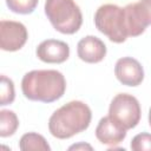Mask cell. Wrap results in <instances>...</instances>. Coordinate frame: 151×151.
I'll return each instance as SVG.
<instances>
[{"instance_id":"6da1fadb","label":"cell","mask_w":151,"mask_h":151,"mask_svg":"<svg viewBox=\"0 0 151 151\" xmlns=\"http://www.w3.org/2000/svg\"><path fill=\"white\" fill-rule=\"evenodd\" d=\"M21 90L29 100L53 103L64 96L66 80L57 70H33L22 77Z\"/></svg>"},{"instance_id":"7a4b0ae2","label":"cell","mask_w":151,"mask_h":151,"mask_svg":"<svg viewBox=\"0 0 151 151\" xmlns=\"http://www.w3.org/2000/svg\"><path fill=\"white\" fill-rule=\"evenodd\" d=\"M92 112L87 104L72 100L55 110L48 120L51 134L58 139H67L85 131L91 123Z\"/></svg>"},{"instance_id":"3957f363","label":"cell","mask_w":151,"mask_h":151,"mask_svg":"<svg viewBox=\"0 0 151 151\" xmlns=\"http://www.w3.org/2000/svg\"><path fill=\"white\" fill-rule=\"evenodd\" d=\"M45 14L55 31L74 34L83 24V14L74 0H46Z\"/></svg>"},{"instance_id":"277c9868","label":"cell","mask_w":151,"mask_h":151,"mask_svg":"<svg viewBox=\"0 0 151 151\" xmlns=\"http://www.w3.org/2000/svg\"><path fill=\"white\" fill-rule=\"evenodd\" d=\"M94 25L99 32L116 44L124 42L129 37L125 11L117 5L106 4L100 6L94 14Z\"/></svg>"},{"instance_id":"5b68a950","label":"cell","mask_w":151,"mask_h":151,"mask_svg":"<svg viewBox=\"0 0 151 151\" xmlns=\"http://www.w3.org/2000/svg\"><path fill=\"white\" fill-rule=\"evenodd\" d=\"M140 114L142 110L138 99L129 93L117 94L109 107V117L126 131L138 125Z\"/></svg>"},{"instance_id":"8992f818","label":"cell","mask_w":151,"mask_h":151,"mask_svg":"<svg viewBox=\"0 0 151 151\" xmlns=\"http://www.w3.org/2000/svg\"><path fill=\"white\" fill-rule=\"evenodd\" d=\"M129 37H138L151 25V0H139L124 7Z\"/></svg>"},{"instance_id":"52a82bcc","label":"cell","mask_w":151,"mask_h":151,"mask_svg":"<svg viewBox=\"0 0 151 151\" xmlns=\"http://www.w3.org/2000/svg\"><path fill=\"white\" fill-rule=\"evenodd\" d=\"M28 33L24 24L13 20H1L0 22V47L4 51L15 52L27 41Z\"/></svg>"},{"instance_id":"ba28073f","label":"cell","mask_w":151,"mask_h":151,"mask_svg":"<svg viewBox=\"0 0 151 151\" xmlns=\"http://www.w3.org/2000/svg\"><path fill=\"white\" fill-rule=\"evenodd\" d=\"M117 79L126 86H138L144 79V70L140 63L131 57H123L117 60L114 66Z\"/></svg>"},{"instance_id":"9c48e42d","label":"cell","mask_w":151,"mask_h":151,"mask_svg":"<svg viewBox=\"0 0 151 151\" xmlns=\"http://www.w3.org/2000/svg\"><path fill=\"white\" fill-rule=\"evenodd\" d=\"M37 57L48 64H61L70 57V47L66 42L55 39H47L37 47Z\"/></svg>"},{"instance_id":"30bf717a","label":"cell","mask_w":151,"mask_h":151,"mask_svg":"<svg viewBox=\"0 0 151 151\" xmlns=\"http://www.w3.org/2000/svg\"><path fill=\"white\" fill-rule=\"evenodd\" d=\"M78 57L88 64H96L101 61L106 55L105 44L94 35H87L79 40L77 45Z\"/></svg>"},{"instance_id":"8fae6325","label":"cell","mask_w":151,"mask_h":151,"mask_svg":"<svg viewBox=\"0 0 151 151\" xmlns=\"http://www.w3.org/2000/svg\"><path fill=\"white\" fill-rule=\"evenodd\" d=\"M96 137L101 144L114 146L125 139L126 130L106 116L99 120L96 127Z\"/></svg>"},{"instance_id":"7c38bea8","label":"cell","mask_w":151,"mask_h":151,"mask_svg":"<svg viewBox=\"0 0 151 151\" xmlns=\"http://www.w3.org/2000/svg\"><path fill=\"white\" fill-rule=\"evenodd\" d=\"M19 147L22 151H50L51 147L46 139L35 132H28L25 133L19 142Z\"/></svg>"},{"instance_id":"4fadbf2b","label":"cell","mask_w":151,"mask_h":151,"mask_svg":"<svg viewBox=\"0 0 151 151\" xmlns=\"http://www.w3.org/2000/svg\"><path fill=\"white\" fill-rule=\"evenodd\" d=\"M19 126V119L17 114L11 110L0 111V136L9 137L15 133Z\"/></svg>"},{"instance_id":"5bb4252c","label":"cell","mask_w":151,"mask_h":151,"mask_svg":"<svg viewBox=\"0 0 151 151\" xmlns=\"http://www.w3.org/2000/svg\"><path fill=\"white\" fill-rule=\"evenodd\" d=\"M39 0H6L7 7L18 14H31L38 6Z\"/></svg>"},{"instance_id":"9a60e30c","label":"cell","mask_w":151,"mask_h":151,"mask_svg":"<svg viewBox=\"0 0 151 151\" xmlns=\"http://www.w3.org/2000/svg\"><path fill=\"white\" fill-rule=\"evenodd\" d=\"M0 105H8L14 101L15 91L13 81L6 76H1V85H0Z\"/></svg>"},{"instance_id":"2e32d148","label":"cell","mask_w":151,"mask_h":151,"mask_svg":"<svg viewBox=\"0 0 151 151\" xmlns=\"http://www.w3.org/2000/svg\"><path fill=\"white\" fill-rule=\"evenodd\" d=\"M130 146L134 151H151V134L143 132L134 136Z\"/></svg>"},{"instance_id":"e0dca14e","label":"cell","mask_w":151,"mask_h":151,"mask_svg":"<svg viewBox=\"0 0 151 151\" xmlns=\"http://www.w3.org/2000/svg\"><path fill=\"white\" fill-rule=\"evenodd\" d=\"M80 149H83V150H85V149L92 150V146L88 145V144H85V143H80V144H74V145L68 147V150H80Z\"/></svg>"},{"instance_id":"ac0fdd59","label":"cell","mask_w":151,"mask_h":151,"mask_svg":"<svg viewBox=\"0 0 151 151\" xmlns=\"http://www.w3.org/2000/svg\"><path fill=\"white\" fill-rule=\"evenodd\" d=\"M149 125L151 126V107H150V111H149Z\"/></svg>"}]
</instances>
